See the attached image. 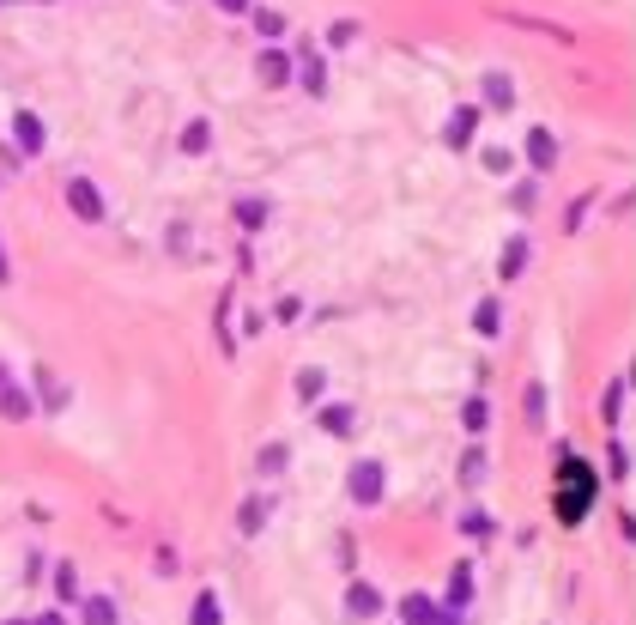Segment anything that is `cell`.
I'll return each instance as SVG.
<instances>
[{
  "label": "cell",
  "mask_w": 636,
  "mask_h": 625,
  "mask_svg": "<svg viewBox=\"0 0 636 625\" xmlns=\"http://www.w3.org/2000/svg\"><path fill=\"white\" fill-rule=\"evenodd\" d=\"M460 480H467V486L485 480V449H467V462H460Z\"/></svg>",
  "instance_id": "obj_26"
},
{
  "label": "cell",
  "mask_w": 636,
  "mask_h": 625,
  "mask_svg": "<svg viewBox=\"0 0 636 625\" xmlns=\"http://www.w3.org/2000/svg\"><path fill=\"white\" fill-rule=\"evenodd\" d=\"M612 474H618V480L631 474V449H624V444H612Z\"/></svg>",
  "instance_id": "obj_31"
},
{
  "label": "cell",
  "mask_w": 636,
  "mask_h": 625,
  "mask_svg": "<svg viewBox=\"0 0 636 625\" xmlns=\"http://www.w3.org/2000/svg\"><path fill=\"white\" fill-rule=\"evenodd\" d=\"M527 164H534V170H552V164H557L552 128H534V134H527Z\"/></svg>",
  "instance_id": "obj_6"
},
{
  "label": "cell",
  "mask_w": 636,
  "mask_h": 625,
  "mask_svg": "<svg viewBox=\"0 0 636 625\" xmlns=\"http://www.w3.org/2000/svg\"><path fill=\"white\" fill-rule=\"evenodd\" d=\"M624 401H631V377H612V389H606L600 413H606V419H618V413H624Z\"/></svg>",
  "instance_id": "obj_17"
},
{
  "label": "cell",
  "mask_w": 636,
  "mask_h": 625,
  "mask_svg": "<svg viewBox=\"0 0 636 625\" xmlns=\"http://www.w3.org/2000/svg\"><path fill=\"white\" fill-rule=\"evenodd\" d=\"M237 219H242V231H261V225H267V201H242Z\"/></svg>",
  "instance_id": "obj_22"
},
{
  "label": "cell",
  "mask_w": 636,
  "mask_h": 625,
  "mask_svg": "<svg viewBox=\"0 0 636 625\" xmlns=\"http://www.w3.org/2000/svg\"><path fill=\"white\" fill-rule=\"evenodd\" d=\"M219 620H224L219 595H195V613H188V625H219Z\"/></svg>",
  "instance_id": "obj_18"
},
{
  "label": "cell",
  "mask_w": 636,
  "mask_h": 625,
  "mask_svg": "<svg viewBox=\"0 0 636 625\" xmlns=\"http://www.w3.org/2000/svg\"><path fill=\"white\" fill-rule=\"evenodd\" d=\"M291 67H298L291 55H279V49H267V55H261V80H267V85H285V80H291Z\"/></svg>",
  "instance_id": "obj_11"
},
{
  "label": "cell",
  "mask_w": 636,
  "mask_h": 625,
  "mask_svg": "<svg viewBox=\"0 0 636 625\" xmlns=\"http://www.w3.org/2000/svg\"><path fill=\"white\" fill-rule=\"evenodd\" d=\"M85 625H116V601H85Z\"/></svg>",
  "instance_id": "obj_23"
},
{
  "label": "cell",
  "mask_w": 636,
  "mask_h": 625,
  "mask_svg": "<svg viewBox=\"0 0 636 625\" xmlns=\"http://www.w3.org/2000/svg\"><path fill=\"white\" fill-rule=\"evenodd\" d=\"M460 419H467V431H485V425H491V407H485V401H467V407H460Z\"/></svg>",
  "instance_id": "obj_25"
},
{
  "label": "cell",
  "mask_w": 636,
  "mask_h": 625,
  "mask_svg": "<svg viewBox=\"0 0 636 625\" xmlns=\"http://www.w3.org/2000/svg\"><path fill=\"white\" fill-rule=\"evenodd\" d=\"M13 140H19V152H31V159L43 152V121L31 116V110H19V121H13Z\"/></svg>",
  "instance_id": "obj_7"
},
{
  "label": "cell",
  "mask_w": 636,
  "mask_h": 625,
  "mask_svg": "<svg viewBox=\"0 0 636 625\" xmlns=\"http://www.w3.org/2000/svg\"><path fill=\"white\" fill-rule=\"evenodd\" d=\"M206 146H213V121H206V116H195L188 128H182V152H188V159H200Z\"/></svg>",
  "instance_id": "obj_9"
},
{
  "label": "cell",
  "mask_w": 636,
  "mask_h": 625,
  "mask_svg": "<svg viewBox=\"0 0 636 625\" xmlns=\"http://www.w3.org/2000/svg\"><path fill=\"white\" fill-rule=\"evenodd\" d=\"M31 625H67V620H61V613H37V620H31Z\"/></svg>",
  "instance_id": "obj_33"
},
{
  "label": "cell",
  "mask_w": 636,
  "mask_h": 625,
  "mask_svg": "<svg viewBox=\"0 0 636 625\" xmlns=\"http://www.w3.org/2000/svg\"><path fill=\"white\" fill-rule=\"evenodd\" d=\"M346 607H352L358 620H370V613H382V595L370 583H352V589H346Z\"/></svg>",
  "instance_id": "obj_10"
},
{
  "label": "cell",
  "mask_w": 636,
  "mask_h": 625,
  "mask_svg": "<svg viewBox=\"0 0 636 625\" xmlns=\"http://www.w3.org/2000/svg\"><path fill=\"white\" fill-rule=\"evenodd\" d=\"M473 328H479V334H498V328H503V316H498V298H485V303L473 310Z\"/></svg>",
  "instance_id": "obj_20"
},
{
  "label": "cell",
  "mask_w": 636,
  "mask_h": 625,
  "mask_svg": "<svg viewBox=\"0 0 636 625\" xmlns=\"http://www.w3.org/2000/svg\"><path fill=\"white\" fill-rule=\"evenodd\" d=\"M0 389H6V370H0Z\"/></svg>",
  "instance_id": "obj_35"
},
{
  "label": "cell",
  "mask_w": 636,
  "mask_h": 625,
  "mask_svg": "<svg viewBox=\"0 0 636 625\" xmlns=\"http://www.w3.org/2000/svg\"><path fill=\"white\" fill-rule=\"evenodd\" d=\"M298 80H303V91H316V98L327 91V67H321V55H316V49L303 55V73H298Z\"/></svg>",
  "instance_id": "obj_15"
},
{
  "label": "cell",
  "mask_w": 636,
  "mask_h": 625,
  "mask_svg": "<svg viewBox=\"0 0 636 625\" xmlns=\"http://www.w3.org/2000/svg\"><path fill=\"white\" fill-rule=\"evenodd\" d=\"M527 419H546V389H539V383L527 389Z\"/></svg>",
  "instance_id": "obj_30"
},
{
  "label": "cell",
  "mask_w": 636,
  "mask_h": 625,
  "mask_svg": "<svg viewBox=\"0 0 636 625\" xmlns=\"http://www.w3.org/2000/svg\"><path fill=\"white\" fill-rule=\"evenodd\" d=\"M521 267H527V237H509V243H503V262H498V274H503V280H516Z\"/></svg>",
  "instance_id": "obj_13"
},
{
  "label": "cell",
  "mask_w": 636,
  "mask_h": 625,
  "mask_svg": "<svg viewBox=\"0 0 636 625\" xmlns=\"http://www.w3.org/2000/svg\"><path fill=\"white\" fill-rule=\"evenodd\" d=\"M55 595H61V601H73V595H80V577H73V565L55 571Z\"/></svg>",
  "instance_id": "obj_27"
},
{
  "label": "cell",
  "mask_w": 636,
  "mask_h": 625,
  "mask_svg": "<svg viewBox=\"0 0 636 625\" xmlns=\"http://www.w3.org/2000/svg\"><path fill=\"white\" fill-rule=\"evenodd\" d=\"M467 601H473V565H455L449 571V601H442V613H460Z\"/></svg>",
  "instance_id": "obj_5"
},
{
  "label": "cell",
  "mask_w": 636,
  "mask_h": 625,
  "mask_svg": "<svg viewBox=\"0 0 636 625\" xmlns=\"http://www.w3.org/2000/svg\"><path fill=\"white\" fill-rule=\"evenodd\" d=\"M557 480H564V492H557V516H564V523H582V516H588V505H594V474H588V467L564 449Z\"/></svg>",
  "instance_id": "obj_1"
},
{
  "label": "cell",
  "mask_w": 636,
  "mask_h": 625,
  "mask_svg": "<svg viewBox=\"0 0 636 625\" xmlns=\"http://www.w3.org/2000/svg\"><path fill=\"white\" fill-rule=\"evenodd\" d=\"M285 456H291L285 444H267V449H261V474H279V467H285Z\"/></svg>",
  "instance_id": "obj_28"
},
{
  "label": "cell",
  "mask_w": 636,
  "mask_h": 625,
  "mask_svg": "<svg viewBox=\"0 0 636 625\" xmlns=\"http://www.w3.org/2000/svg\"><path fill=\"white\" fill-rule=\"evenodd\" d=\"M6 280H13V267H6V249H0V285H6Z\"/></svg>",
  "instance_id": "obj_34"
},
{
  "label": "cell",
  "mask_w": 636,
  "mask_h": 625,
  "mask_svg": "<svg viewBox=\"0 0 636 625\" xmlns=\"http://www.w3.org/2000/svg\"><path fill=\"white\" fill-rule=\"evenodd\" d=\"M31 395H24V389H0V413H6V419H24V413H31Z\"/></svg>",
  "instance_id": "obj_19"
},
{
  "label": "cell",
  "mask_w": 636,
  "mask_h": 625,
  "mask_svg": "<svg viewBox=\"0 0 636 625\" xmlns=\"http://www.w3.org/2000/svg\"><path fill=\"white\" fill-rule=\"evenodd\" d=\"M400 620L406 625H442V613H437L431 595H406V601H400Z\"/></svg>",
  "instance_id": "obj_8"
},
{
  "label": "cell",
  "mask_w": 636,
  "mask_h": 625,
  "mask_svg": "<svg viewBox=\"0 0 636 625\" xmlns=\"http://www.w3.org/2000/svg\"><path fill=\"white\" fill-rule=\"evenodd\" d=\"M67 207H73V213H80L85 225H98V219H103V195H98V182H91V177H73V182H67Z\"/></svg>",
  "instance_id": "obj_2"
},
{
  "label": "cell",
  "mask_w": 636,
  "mask_h": 625,
  "mask_svg": "<svg viewBox=\"0 0 636 625\" xmlns=\"http://www.w3.org/2000/svg\"><path fill=\"white\" fill-rule=\"evenodd\" d=\"M255 31H261V37H279V31H285V13H273V6H261V13H255Z\"/></svg>",
  "instance_id": "obj_24"
},
{
  "label": "cell",
  "mask_w": 636,
  "mask_h": 625,
  "mask_svg": "<svg viewBox=\"0 0 636 625\" xmlns=\"http://www.w3.org/2000/svg\"><path fill=\"white\" fill-rule=\"evenodd\" d=\"M298 395H303V401H316V395H321V370H303V377H298Z\"/></svg>",
  "instance_id": "obj_29"
},
{
  "label": "cell",
  "mask_w": 636,
  "mask_h": 625,
  "mask_svg": "<svg viewBox=\"0 0 636 625\" xmlns=\"http://www.w3.org/2000/svg\"><path fill=\"white\" fill-rule=\"evenodd\" d=\"M485 164H491V170H498V177H503V170H509V164H516V159H509L503 146H491V152H485Z\"/></svg>",
  "instance_id": "obj_32"
},
{
  "label": "cell",
  "mask_w": 636,
  "mask_h": 625,
  "mask_svg": "<svg viewBox=\"0 0 636 625\" xmlns=\"http://www.w3.org/2000/svg\"><path fill=\"white\" fill-rule=\"evenodd\" d=\"M473 134H479V110H473V103H460L455 116H449V128H442V140H449V146H467Z\"/></svg>",
  "instance_id": "obj_4"
},
{
  "label": "cell",
  "mask_w": 636,
  "mask_h": 625,
  "mask_svg": "<svg viewBox=\"0 0 636 625\" xmlns=\"http://www.w3.org/2000/svg\"><path fill=\"white\" fill-rule=\"evenodd\" d=\"M37 383H43V407H67V383H61L49 364H37Z\"/></svg>",
  "instance_id": "obj_16"
},
{
  "label": "cell",
  "mask_w": 636,
  "mask_h": 625,
  "mask_svg": "<svg viewBox=\"0 0 636 625\" xmlns=\"http://www.w3.org/2000/svg\"><path fill=\"white\" fill-rule=\"evenodd\" d=\"M485 103H491V110H509V103H516V85H509V73H485Z\"/></svg>",
  "instance_id": "obj_12"
},
{
  "label": "cell",
  "mask_w": 636,
  "mask_h": 625,
  "mask_svg": "<svg viewBox=\"0 0 636 625\" xmlns=\"http://www.w3.org/2000/svg\"><path fill=\"white\" fill-rule=\"evenodd\" d=\"M267 510H273L267 498H249V505L237 510V528H242V534H261V528H267Z\"/></svg>",
  "instance_id": "obj_14"
},
{
  "label": "cell",
  "mask_w": 636,
  "mask_h": 625,
  "mask_svg": "<svg viewBox=\"0 0 636 625\" xmlns=\"http://www.w3.org/2000/svg\"><path fill=\"white\" fill-rule=\"evenodd\" d=\"M321 425H327L334 438H346V431H352V407H321Z\"/></svg>",
  "instance_id": "obj_21"
},
{
  "label": "cell",
  "mask_w": 636,
  "mask_h": 625,
  "mask_svg": "<svg viewBox=\"0 0 636 625\" xmlns=\"http://www.w3.org/2000/svg\"><path fill=\"white\" fill-rule=\"evenodd\" d=\"M346 486H352V498H358V505H382V462H358Z\"/></svg>",
  "instance_id": "obj_3"
}]
</instances>
